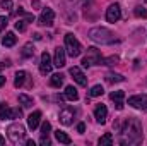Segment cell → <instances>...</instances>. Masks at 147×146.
I'll return each mask as SVG.
<instances>
[{
    "label": "cell",
    "mask_w": 147,
    "mask_h": 146,
    "mask_svg": "<svg viewBox=\"0 0 147 146\" xmlns=\"http://www.w3.org/2000/svg\"><path fill=\"white\" fill-rule=\"evenodd\" d=\"M7 136H9V139H10L14 145H19V143L24 141V138H26V129H24V126H21V124H10V126L7 127Z\"/></svg>",
    "instance_id": "3957f363"
},
{
    "label": "cell",
    "mask_w": 147,
    "mask_h": 146,
    "mask_svg": "<svg viewBox=\"0 0 147 146\" xmlns=\"http://www.w3.org/2000/svg\"><path fill=\"white\" fill-rule=\"evenodd\" d=\"M3 84H5V77H3V76H0V88H2Z\"/></svg>",
    "instance_id": "d590c367"
},
{
    "label": "cell",
    "mask_w": 147,
    "mask_h": 146,
    "mask_svg": "<svg viewBox=\"0 0 147 146\" xmlns=\"http://www.w3.org/2000/svg\"><path fill=\"white\" fill-rule=\"evenodd\" d=\"M120 59L116 57V55H111V57H108V59H101L99 60V65H113V64H116Z\"/></svg>",
    "instance_id": "4316f807"
},
{
    "label": "cell",
    "mask_w": 147,
    "mask_h": 146,
    "mask_svg": "<svg viewBox=\"0 0 147 146\" xmlns=\"http://www.w3.org/2000/svg\"><path fill=\"white\" fill-rule=\"evenodd\" d=\"M0 5H2V9H5V10H10V9L14 7L12 0H2V2H0Z\"/></svg>",
    "instance_id": "4dcf8cb0"
},
{
    "label": "cell",
    "mask_w": 147,
    "mask_h": 146,
    "mask_svg": "<svg viewBox=\"0 0 147 146\" xmlns=\"http://www.w3.org/2000/svg\"><path fill=\"white\" fill-rule=\"evenodd\" d=\"M16 41H17V36H16L14 33H5V36L2 38L3 46H14V45H16Z\"/></svg>",
    "instance_id": "ac0fdd59"
},
{
    "label": "cell",
    "mask_w": 147,
    "mask_h": 146,
    "mask_svg": "<svg viewBox=\"0 0 147 146\" xmlns=\"http://www.w3.org/2000/svg\"><path fill=\"white\" fill-rule=\"evenodd\" d=\"M77 131H79V132H80V134H82V132H84V131H86V124H84V122H80V124H79V126H77Z\"/></svg>",
    "instance_id": "d6a6232c"
},
{
    "label": "cell",
    "mask_w": 147,
    "mask_h": 146,
    "mask_svg": "<svg viewBox=\"0 0 147 146\" xmlns=\"http://www.w3.org/2000/svg\"><path fill=\"white\" fill-rule=\"evenodd\" d=\"M50 131H51V124H50L48 120H45V122L41 124V138H48Z\"/></svg>",
    "instance_id": "83f0119b"
},
{
    "label": "cell",
    "mask_w": 147,
    "mask_h": 146,
    "mask_svg": "<svg viewBox=\"0 0 147 146\" xmlns=\"http://www.w3.org/2000/svg\"><path fill=\"white\" fill-rule=\"evenodd\" d=\"M101 59H103V57H101L99 50L94 48V46H91V48H87V55L82 59V65H84V67H89V65H99V60H101Z\"/></svg>",
    "instance_id": "5b68a950"
},
{
    "label": "cell",
    "mask_w": 147,
    "mask_h": 146,
    "mask_svg": "<svg viewBox=\"0 0 147 146\" xmlns=\"http://www.w3.org/2000/svg\"><path fill=\"white\" fill-rule=\"evenodd\" d=\"M51 67H53V62H51V57L48 52H43L41 53V62H39V72L43 76L51 72Z\"/></svg>",
    "instance_id": "ba28073f"
},
{
    "label": "cell",
    "mask_w": 147,
    "mask_h": 146,
    "mask_svg": "<svg viewBox=\"0 0 147 146\" xmlns=\"http://www.w3.org/2000/svg\"><path fill=\"white\" fill-rule=\"evenodd\" d=\"M2 69H3V64H2V62H0V71H2Z\"/></svg>",
    "instance_id": "7bdbcfd3"
},
{
    "label": "cell",
    "mask_w": 147,
    "mask_h": 146,
    "mask_svg": "<svg viewBox=\"0 0 147 146\" xmlns=\"http://www.w3.org/2000/svg\"><path fill=\"white\" fill-rule=\"evenodd\" d=\"M55 138H57V141L58 143H62V145H70L72 143V139H70V136L67 134V132H63V131H55Z\"/></svg>",
    "instance_id": "e0dca14e"
},
{
    "label": "cell",
    "mask_w": 147,
    "mask_h": 146,
    "mask_svg": "<svg viewBox=\"0 0 147 146\" xmlns=\"http://www.w3.org/2000/svg\"><path fill=\"white\" fill-rule=\"evenodd\" d=\"M128 105L134 108H146L147 107V95H135L128 98Z\"/></svg>",
    "instance_id": "7c38bea8"
},
{
    "label": "cell",
    "mask_w": 147,
    "mask_h": 146,
    "mask_svg": "<svg viewBox=\"0 0 147 146\" xmlns=\"http://www.w3.org/2000/svg\"><path fill=\"white\" fill-rule=\"evenodd\" d=\"M53 21H55V12H53V9L45 7V9L41 10V16H39V19H38V24H39V26H51Z\"/></svg>",
    "instance_id": "8992f818"
},
{
    "label": "cell",
    "mask_w": 147,
    "mask_h": 146,
    "mask_svg": "<svg viewBox=\"0 0 147 146\" xmlns=\"http://www.w3.org/2000/svg\"><path fill=\"white\" fill-rule=\"evenodd\" d=\"M67 64V52H65V48H62V46H58V48H55V55H53V65L55 67H63Z\"/></svg>",
    "instance_id": "9c48e42d"
},
{
    "label": "cell",
    "mask_w": 147,
    "mask_h": 146,
    "mask_svg": "<svg viewBox=\"0 0 147 146\" xmlns=\"http://www.w3.org/2000/svg\"><path fill=\"white\" fill-rule=\"evenodd\" d=\"M26 145H28V146H34V141H33V139H28V141H26Z\"/></svg>",
    "instance_id": "8d00e7d4"
},
{
    "label": "cell",
    "mask_w": 147,
    "mask_h": 146,
    "mask_svg": "<svg viewBox=\"0 0 147 146\" xmlns=\"http://www.w3.org/2000/svg\"><path fill=\"white\" fill-rule=\"evenodd\" d=\"M65 52H67L72 59L79 57L80 52H82V46H80L79 40L74 36L72 33H67V35H65Z\"/></svg>",
    "instance_id": "277c9868"
},
{
    "label": "cell",
    "mask_w": 147,
    "mask_h": 146,
    "mask_svg": "<svg viewBox=\"0 0 147 146\" xmlns=\"http://www.w3.org/2000/svg\"><path fill=\"white\" fill-rule=\"evenodd\" d=\"M94 117H96V120H98L99 124H105L106 119H108V108H106V105H103V103L96 105V108H94Z\"/></svg>",
    "instance_id": "5bb4252c"
},
{
    "label": "cell",
    "mask_w": 147,
    "mask_h": 146,
    "mask_svg": "<svg viewBox=\"0 0 147 146\" xmlns=\"http://www.w3.org/2000/svg\"><path fill=\"white\" fill-rule=\"evenodd\" d=\"M19 103H21L24 108H31V107H33V98H29L28 95L21 93V95H19Z\"/></svg>",
    "instance_id": "603a6c76"
},
{
    "label": "cell",
    "mask_w": 147,
    "mask_h": 146,
    "mask_svg": "<svg viewBox=\"0 0 147 146\" xmlns=\"http://www.w3.org/2000/svg\"><path fill=\"white\" fill-rule=\"evenodd\" d=\"M33 7H39V0H33Z\"/></svg>",
    "instance_id": "ab89813d"
},
{
    "label": "cell",
    "mask_w": 147,
    "mask_h": 146,
    "mask_svg": "<svg viewBox=\"0 0 147 146\" xmlns=\"http://www.w3.org/2000/svg\"><path fill=\"white\" fill-rule=\"evenodd\" d=\"M41 145L43 146H50V139H48V138H41Z\"/></svg>",
    "instance_id": "e575fe53"
},
{
    "label": "cell",
    "mask_w": 147,
    "mask_h": 146,
    "mask_svg": "<svg viewBox=\"0 0 147 146\" xmlns=\"http://www.w3.org/2000/svg\"><path fill=\"white\" fill-rule=\"evenodd\" d=\"M89 2H91V0H82V3H84V5H86V3H89Z\"/></svg>",
    "instance_id": "b9f144b4"
},
{
    "label": "cell",
    "mask_w": 147,
    "mask_h": 146,
    "mask_svg": "<svg viewBox=\"0 0 147 146\" xmlns=\"http://www.w3.org/2000/svg\"><path fill=\"white\" fill-rule=\"evenodd\" d=\"M74 115H75V110L74 108H70V107L62 108V112H60V122L63 126H70L74 120Z\"/></svg>",
    "instance_id": "4fadbf2b"
},
{
    "label": "cell",
    "mask_w": 147,
    "mask_h": 146,
    "mask_svg": "<svg viewBox=\"0 0 147 146\" xmlns=\"http://www.w3.org/2000/svg\"><path fill=\"white\" fill-rule=\"evenodd\" d=\"M22 115V112L19 108H16V110H12L5 102L3 103H0V119H17V117H21Z\"/></svg>",
    "instance_id": "52a82bcc"
},
{
    "label": "cell",
    "mask_w": 147,
    "mask_h": 146,
    "mask_svg": "<svg viewBox=\"0 0 147 146\" xmlns=\"http://www.w3.org/2000/svg\"><path fill=\"white\" fill-rule=\"evenodd\" d=\"M0 145H5V138L3 136H0Z\"/></svg>",
    "instance_id": "60d3db41"
},
{
    "label": "cell",
    "mask_w": 147,
    "mask_h": 146,
    "mask_svg": "<svg viewBox=\"0 0 147 146\" xmlns=\"http://www.w3.org/2000/svg\"><path fill=\"white\" fill-rule=\"evenodd\" d=\"M105 77H106V81L111 83V84H113V83H123V81H125V77L118 72H108Z\"/></svg>",
    "instance_id": "ffe728a7"
},
{
    "label": "cell",
    "mask_w": 147,
    "mask_h": 146,
    "mask_svg": "<svg viewBox=\"0 0 147 146\" xmlns=\"http://www.w3.org/2000/svg\"><path fill=\"white\" fill-rule=\"evenodd\" d=\"M110 98L115 102V107L116 110H123V98H125V93L120 89V91H113L110 95Z\"/></svg>",
    "instance_id": "2e32d148"
},
{
    "label": "cell",
    "mask_w": 147,
    "mask_h": 146,
    "mask_svg": "<svg viewBox=\"0 0 147 146\" xmlns=\"http://www.w3.org/2000/svg\"><path fill=\"white\" fill-rule=\"evenodd\" d=\"M134 14H135L137 17H144V19H147V9L140 7V5H137V7L134 9Z\"/></svg>",
    "instance_id": "f1b7e54d"
},
{
    "label": "cell",
    "mask_w": 147,
    "mask_h": 146,
    "mask_svg": "<svg viewBox=\"0 0 147 146\" xmlns=\"http://www.w3.org/2000/svg\"><path fill=\"white\" fill-rule=\"evenodd\" d=\"M70 76L74 77V81L79 84V86H87V77H86V74L80 71V67H77V65H74L70 67Z\"/></svg>",
    "instance_id": "8fae6325"
},
{
    "label": "cell",
    "mask_w": 147,
    "mask_h": 146,
    "mask_svg": "<svg viewBox=\"0 0 147 146\" xmlns=\"http://www.w3.org/2000/svg\"><path fill=\"white\" fill-rule=\"evenodd\" d=\"M26 24H28L26 19H17V23H16V29L22 33V31H26Z\"/></svg>",
    "instance_id": "f546056e"
},
{
    "label": "cell",
    "mask_w": 147,
    "mask_h": 146,
    "mask_svg": "<svg viewBox=\"0 0 147 146\" xmlns=\"http://www.w3.org/2000/svg\"><path fill=\"white\" fill-rule=\"evenodd\" d=\"M34 55V46H33V43H26L24 46H22V57H33Z\"/></svg>",
    "instance_id": "d4e9b609"
},
{
    "label": "cell",
    "mask_w": 147,
    "mask_h": 146,
    "mask_svg": "<svg viewBox=\"0 0 147 146\" xmlns=\"http://www.w3.org/2000/svg\"><path fill=\"white\" fill-rule=\"evenodd\" d=\"M26 77H28V74L24 72V71H17V72H16V79H14V86H16V88H21V86L24 84Z\"/></svg>",
    "instance_id": "44dd1931"
},
{
    "label": "cell",
    "mask_w": 147,
    "mask_h": 146,
    "mask_svg": "<svg viewBox=\"0 0 147 146\" xmlns=\"http://www.w3.org/2000/svg\"><path fill=\"white\" fill-rule=\"evenodd\" d=\"M103 93H105L103 86H101V84H96V86H92V88H91V91H89V96H91V98H96V96H101Z\"/></svg>",
    "instance_id": "484cf974"
},
{
    "label": "cell",
    "mask_w": 147,
    "mask_h": 146,
    "mask_svg": "<svg viewBox=\"0 0 147 146\" xmlns=\"http://www.w3.org/2000/svg\"><path fill=\"white\" fill-rule=\"evenodd\" d=\"M89 38L96 43H101V45H111V43L118 41L115 38V33L106 29V28H92L89 31Z\"/></svg>",
    "instance_id": "7a4b0ae2"
},
{
    "label": "cell",
    "mask_w": 147,
    "mask_h": 146,
    "mask_svg": "<svg viewBox=\"0 0 147 146\" xmlns=\"http://www.w3.org/2000/svg\"><path fill=\"white\" fill-rule=\"evenodd\" d=\"M53 100H55V102H62V100H63V96H58V95H57V96H55Z\"/></svg>",
    "instance_id": "74e56055"
},
{
    "label": "cell",
    "mask_w": 147,
    "mask_h": 146,
    "mask_svg": "<svg viewBox=\"0 0 147 146\" xmlns=\"http://www.w3.org/2000/svg\"><path fill=\"white\" fill-rule=\"evenodd\" d=\"M146 110H147V107H146Z\"/></svg>",
    "instance_id": "ee69618b"
},
{
    "label": "cell",
    "mask_w": 147,
    "mask_h": 146,
    "mask_svg": "<svg viewBox=\"0 0 147 146\" xmlns=\"http://www.w3.org/2000/svg\"><path fill=\"white\" fill-rule=\"evenodd\" d=\"M7 24H9V19H7L5 16H0V33L7 28Z\"/></svg>",
    "instance_id": "1f68e13d"
},
{
    "label": "cell",
    "mask_w": 147,
    "mask_h": 146,
    "mask_svg": "<svg viewBox=\"0 0 147 146\" xmlns=\"http://www.w3.org/2000/svg\"><path fill=\"white\" fill-rule=\"evenodd\" d=\"M99 146H111L113 145V134L111 132H106V134H103L101 138H99Z\"/></svg>",
    "instance_id": "cb8c5ba5"
},
{
    "label": "cell",
    "mask_w": 147,
    "mask_h": 146,
    "mask_svg": "<svg viewBox=\"0 0 147 146\" xmlns=\"http://www.w3.org/2000/svg\"><path fill=\"white\" fill-rule=\"evenodd\" d=\"M65 98L70 100V102L79 100V93H77V89H75L74 86H67V88H65Z\"/></svg>",
    "instance_id": "d6986e66"
},
{
    "label": "cell",
    "mask_w": 147,
    "mask_h": 146,
    "mask_svg": "<svg viewBox=\"0 0 147 146\" xmlns=\"http://www.w3.org/2000/svg\"><path fill=\"white\" fill-rule=\"evenodd\" d=\"M33 36H34V40H36V41H38V40H41V35H39V33H34Z\"/></svg>",
    "instance_id": "f35d334b"
},
{
    "label": "cell",
    "mask_w": 147,
    "mask_h": 146,
    "mask_svg": "<svg viewBox=\"0 0 147 146\" xmlns=\"http://www.w3.org/2000/svg\"><path fill=\"white\" fill-rule=\"evenodd\" d=\"M120 132L125 136L120 143L121 145H137L142 141V126L139 122V119L135 117H128L123 124V127H120Z\"/></svg>",
    "instance_id": "6da1fadb"
},
{
    "label": "cell",
    "mask_w": 147,
    "mask_h": 146,
    "mask_svg": "<svg viewBox=\"0 0 147 146\" xmlns=\"http://www.w3.org/2000/svg\"><path fill=\"white\" fill-rule=\"evenodd\" d=\"M39 120H41V112L39 110H34L29 117H28V127L31 131H34L38 126H39Z\"/></svg>",
    "instance_id": "9a60e30c"
},
{
    "label": "cell",
    "mask_w": 147,
    "mask_h": 146,
    "mask_svg": "<svg viewBox=\"0 0 147 146\" xmlns=\"http://www.w3.org/2000/svg\"><path fill=\"white\" fill-rule=\"evenodd\" d=\"M121 17V9L118 3H111L110 7L106 9V21L108 23H116Z\"/></svg>",
    "instance_id": "30bf717a"
},
{
    "label": "cell",
    "mask_w": 147,
    "mask_h": 146,
    "mask_svg": "<svg viewBox=\"0 0 147 146\" xmlns=\"http://www.w3.org/2000/svg\"><path fill=\"white\" fill-rule=\"evenodd\" d=\"M24 19H26L28 23H33V21H34V16H31V14H24Z\"/></svg>",
    "instance_id": "836d02e7"
},
{
    "label": "cell",
    "mask_w": 147,
    "mask_h": 146,
    "mask_svg": "<svg viewBox=\"0 0 147 146\" xmlns=\"http://www.w3.org/2000/svg\"><path fill=\"white\" fill-rule=\"evenodd\" d=\"M50 84L53 88H60L63 84V74H53L51 79H50Z\"/></svg>",
    "instance_id": "7402d4cb"
}]
</instances>
